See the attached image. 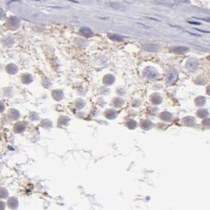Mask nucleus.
Here are the masks:
<instances>
[{"instance_id":"obj_8","label":"nucleus","mask_w":210,"mask_h":210,"mask_svg":"<svg viewBox=\"0 0 210 210\" xmlns=\"http://www.w3.org/2000/svg\"><path fill=\"white\" fill-rule=\"evenodd\" d=\"M4 17H5V12L2 8H0V20L3 19Z\"/></svg>"},{"instance_id":"obj_10","label":"nucleus","mask_w":210,"mask_h":210,"mask_svg":"<svg viewBox=\"0 0 210 210\" xmlns=\"http://www.w3.org/2000/svg\"><path fill=\"white\" fill-rule=\"evenodd\" d=\"M6 208V204L2 201H0V210H4Z\"/></svg>"},{"instance_id":"obj_7","label":"nucleus","mask_w":210,"mask_h":210,"mask_svg":"<svg viewBox=\"0 0 210 210\" xmlns=\"http://www.w3.org/2000/svg\"><path fill=\"white\" fill-rule=\"evenodd\" d=\"M31 80H32V78H31V76L29 75H24L23 77H22V81L24 83H29Z\"/></svg>"},{"instance_id":"obj_2","label":"nucleus","mask_w":210,"mask_h":210,"mask_svg":"<svg viewBox=\"0 0 210 210\" xmlns=\"http://www.w3.org/2000/svg\"><path fill=\"white\" fill-rule=\"evenodd\" d=\"M7 205L11 209H16L18 207V201L14 197L10 198L7 201Z\"/></svg>"},{"instance_id":"obj_6","label":"nucleus","mask_w":210,"mask_h":210,"mask_svg":"<svg viewBox=\"0 0 210 210\" xmlns=\"http://www.w3.org/2000/svg\"><path fill=\"white\" fill-rule=\"evenodd\" d=\"M8 196V191L6 189L0 187V198H6Z\"/></svg>"},{"instance_id":"obj_4","label":"nucleus","mask_w":210,"mask_h":210,"mask_svg":"<svg viewBox=\"0 0 210 210\" xmlns=\"http://www.w3.org/2000/svg\"><path fill=\"white\" fill-rule=\"evenodd\" d=\"M25 125H23L21 123H18L17 125H15L14 127V131L17 133H20V132H22L24 130H25Z\"/></svg>"},{"instance_id":"obj_3","label":"nucleus","mask_w":210,"mask_h":210,"mask_svg":"<svg viewBox=\"0 0 210 210\" xmlns=\"http://www.w3.org/2000/svg\"><path fill=\"white\" fill-rule=\"evenodd\" d=\"M6 71L10 74H15L17 72V67L14 64H9L6 67Z\"/></svg>"},{"instance_id":"obj_9","label":"nucleus","mask_w":210,"mask_h":210,"mask_svg":"<svg viewBox=\"0 0 210 210\" xmlns=\"http://www.w3.org/2000/svg\"><path fill=\"white\" fill-rule=\"evenodd\" d=\"M4 110H5V105H4V104H3V102H1L0 101V112H2L4 111Z\"/></svg>"},{"instance_id":"obj_1","label":"nucleus","mask_w":210,"mask_h":210,"mask_svg":"<svg viewBox=\"0 0 210 210\" xmlns=\"http://www.w3.org/2000/svg\"><path fill=\"white\" fill-rule=\"evenodd\" d=\"M7 24L8 27L10 28V29H15L19 26L20 20L16 17H11L8 19Z\"/></svg>"},{"instance_id":"obj_5","label":"nucleus","mask_w":210,"mask_h":210,"mask_svg":"<svg viewBox=\"0 0 210 210\" xmlns=\"http://www.w3.org/2000/svg\"><path fill=\"white\" fill-rule=\"evenodd\" d=\"M10 117L13 118V119L17 120V118L20 117L19 112H18V111H17L16 110H11L10 112Z\"/></svg>"}]
</instances>
